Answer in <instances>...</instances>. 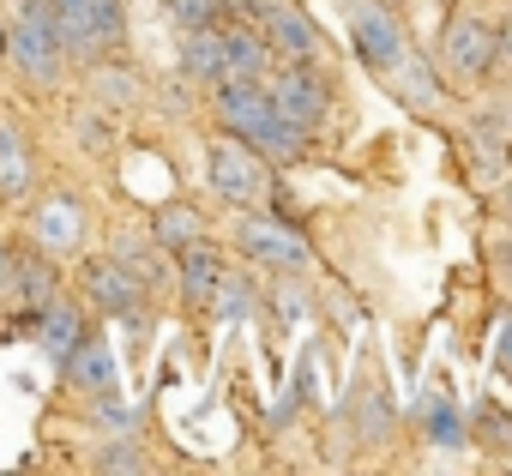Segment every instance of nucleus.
Segmentation results:
<instances>
[{"label": "nucleus", "mask_w": 512, "mask_h": 476, "mask_svg": "<svg viewBox=\"0 0 512 476\" xmlns=\"http://www.w3.org/2000/svg\"><path fill=\"white\" fill-rule=\"evenodd\" d=\"M0 61H7L25 85H37V91L61 85L67 43H61V25H55V13L43 7V0H19V13L0 25Z\"/></svg>", "instance_id": "f03ea898"}, {"label": "nucleus", "mask_w": 512, "mask_h": 476, "mask_svg": "<svg viewBox=\"0 0 512 476\" xmlns=\"http://www.w3.org/2000/svg\"><path fill=\"white\" fill-rule=\"evenodd\" d=\"M19 254H25V248H13V242H0V290H7V278H13V266H19Z\"/></svg>", "instance_id": "473e14b6"}, {"label": "nucleus", "mask_w": 512, "mask_h": 476, "mask_svg": "<svg viewBox=\"0 0 512 476\" xmlns=\"http://www.w3.org/2000/svg\"><path fill=\"white\" fill-rule=\"evenodd\" d=\"M151 242H157L163 254H181L187 242H205V217H199L193 205H163L157 223H151Z\"/></svg>", "instance_id": "4be33fe9"}, {"label": "nucleus", "mask_w": 512, "mask_h": 476, "mask_svg": "<svg viewBox=\"0 0 512 476\" xmlns=\"http://www.w3.org/2000/svg\"><path fill=\"white\" fill-rule=\"evenodd\" d=\"M440 79L458 91H488L494 85V19L488 13H458L440 31Z\"/></svg>", "instance_id": "20e7f679"}, {"label": "nucleus", "mask_w": 512, "mask_h": 476, "mask_svg": "<svg viewBox=\"0 0 512 476\" xmlns=\"http://www.w3.org/2000/svg\"><path fill=\"white\" fill-rule=\"evenodd\" d=\"M181 73H187L193 85H223V79H229L223 25H199V31H181Z\"/></svg>", "instance_id": "2eb2a0df"}, {"label": "nucleus", "mask_w": 512, "mask_h": 476, "mask_svg": "<svg viewBox=\"0 0 512 476\" xmlns=\"http://www.w3.org/2000/svg\"><path fill=\"white\" fill-rule=\"evenodd\" d=\"M55 25H61L67 61H97V55H109V49L127 37L121 0H61V7H55Z\"/></svg>", "instance_id": "1a4fd4ad"}, {"label": "nucleus", "mask_w": 512, "mask_h": 476, "mask_svg": "<svg viewBox=\"0 0 512 476\" xmlns=\"http://www.w3.org/2000/svg\"><path fill=\"white\" fill-rule=\"evenodd\" d=\"M61 368H67V380L79 386V392H109V386H121V368H115V350L97 338V332H85L67 356H61Z\"/></svg>", "instance_id": "4468645a"}, {"label": "nucleus", "mask_w": 512, "mask_h": 476, "mask_svg": "<svg viewBox=\"0 0 512 476\" xmlns=\"http://www.w3.org/2000/svg\"><path fill=\"white\" fill-rule=\"evenodd\" d=\"M85 302H91L97 314H109V320H145L151 284L133 278V272L109 254V260H91V266H85Z\"/></svg>", "instance_id": "9d476101"}, {"label": "nucleus", "mask_w": 512, "mask_h": 476, "mask_svg": "<svg viewBox=\"0 0 512 476\" xmlns=\"http://www.w3.org/2000/svg\"><path fill=\"white\" fill-rule=\"evenodd\" d=\"M422 434H428V440H434L440 452H464V446H470V428L458 422V410H452V404H446L440 392H434V398L422 404Z\"/></svg>", "instance_id": "5701e85b"}, {"label": "nucleus", "mask_w": 512, "mask_h": 476, "mask_svg": "<svg viewBox=\"0 0 512 476\" xmlns=\"http://www.w3.org/2000/svg\"><path fill=\"white\" fill-rule=\"evenodd\" d=\"M476 434H482L488 446H500V452H512V422H506V416H500V410H494L488 398H482V410H476Z\"/></svg>", "instance_id": "c85d7f7f"}, {"label": "nucleus", "mask_w": 512, "mask_h": 476, "mask_svg": "<svg viewBox=\"0 0 512 476\" xmlns=\"http://www.w3.org/2000/svg\"><path fill=\"white\" fill-rule=\"evenodd\" d=\"M223 55H229V79H253V85H260V79L278 67L272 43L253 31L241 13H229V19H223Z\"/></svg>", "instance_id": "ddd939ff"}, {"label": "nucleus", "mask_w": 512, "mask_h": 476, "mask_svg": "<svg viewBox=\"0 0 512 476\" xmlns=\"http://www.w3.org/2000/svg\"><path fill=\"white\" fill-rule=\"evenodd\" d=\"M494 79H512V13L494 19Z\"/></svg>", "instance_id": "c756f323"}, {"label": "nucleus", "mask_w": 512, "mask_h": 476, "mask_svg": "<svg viewBox=\"0 0 512 476\" xmlns=\"http://www.w3.org/2000/svg\"><path fill=\"white\" fill-rule=\"evenodd\" d=\"M91 470H127V476H139V470H151V458H145V446L133 440V434H115V440H103L97 452H91Z\"/></svg>", "instance_id": "b1692460"}, {"label": "nucleus", "mask_w": 512, "mask_h": 476, "mask_svg": "<svg viewBox=\"0 0 512 476\" xmlns=\"http://www.w3.org/2000/svg\"><path fill=\"white\" fill-rule=\"evenodd\" d=\"M488 260H494V284H500V290L512 296V235H500V242H494V254H488Z\"/></svg>", "instance_id": "7c9ffc66"}, {"label": "nucleus", "mask_w": 512, "mask_h": 476, "mask_svg": "<svg viewBox=\"0 0 512 476\" xmlns=\"http://www.w3.org/2000/svg\"><path fill=\"white\" fill-rule=\"evenodd\" d=\"M470 151H476V169L500 163L512 151V97H488L476 103V121H470Z\"/></svg>", "instance_id": "dca6fc26"}, {"label": "nucleus", "mask_w": 512, "mask_h": 476, "mask_svg": "<svg viewBox=\"0 0 512 476\" xmlns=\"http://www.w3.org/2000/svg\"><path fill=\"white\" fill-rule=\"evenodd\" d=\"M260 85H266V97H272L296 127H308V133H320L326 115H332V103H338L332 73H326L320 61H278Z\"/></svg>", "instance_id": "39448f33"}, {"label": "nucleus", "mask_w": 512, "mask_h": 476, "mask_svg": "<svg viewBox=\"0 0 512 476\" xmlns=\"http://www.w3.org/2000/svg\"><path fill=\"white\" fill-rule=\"evenodd\" d=\"M115 260H121L133 278H145V284H157V278H163V248H157V242H121V248H115Z\"/></svg>", "instance_id": "bb28decb"}, {"label": "nucleus", "mask_w": 512, "mask_h": 476, "mask_svg": "<svg viewBox=\"0 0 512 476\" xmlns=\"http://www.w3.org/2000/svg\"><path fill=\"white\" fill-rule=\"evenodd\" d=\"M494 362H500V374H512V320H506L500 338H494Z\"/></svg>", "instance_id": "2f4dec72"}, {"label": "nucleus", "mask_w": 512, "mask_h": 476, "mask_svg": "<svg viewBox=\"0 0 512 476\" xmlns=\"http://www.w3.org/2000/svg\"><path fill=\"white\" fill-rule=\"evenodd\" d=\"M31 332H37V344L61 362V356H67V350L91 332V326H85V314H79L73 302H61V296H55L49 308H37V314H31Z\"/></svg>", "instance_id": "aec40b11"}, {"label": "nucleus", "mask_w": 512, "mask_h": 476, "mask_svg": "<svg viewBox=\"0 0 512 476\" xmlns=\"http://www.w3.org/2000/svg\"><path fill=\"white\" fill-rule=\"evenodd\" d=\"M175 272H181V302H187V308H205L211 290H217V278H223V254L205 248V242H187V248L175 254Z\"/></svg>", "instance_id": "6ab92c4d"}, {"label": "nucleus", "mask_w": 512, "mask_h": 476, "mask_svg": "<svg viewBox=\"0 0 512 476\" xmlns=\"http://www.w3.org/2000/svg\"><path fill=\"white\" fill-rule=\"evenodd\" d=\"M235 248H241V260L247 266H260V272H296V278H308L314 272V248H308V235L302 229H290L284 217H272V211H247L241 223H235Z\"/></svg>", "instance_id": "7ed1b4c3"}, {"label": "nucleus", "mask_w": 512, "mask_h": 476, "mask_svg": "<svg viewBox=\"0 0 512 476\" xmlns=\"http://www.w3.org/2000/svg\"><path fill=\"white\" fill-rule=\"evenodd\" d=\"M31 181H37V157H31V145H25V127L0 115V193H7V199H25Z\"/></svg>", "instance_id": "a211bd4d"}, {"label": "nucleus", "mask_w": 512, "mask_h": 476, "mask_svg": "<svg viewBox=\"0 0 512 476\" xmlns=\"http://www.w3.org/2000/svg\"><path fill=\"white\" fill-rule=\"evenodd\" d=\"M410 115H422V121H434V115H446V79H440V67L428 61V55H416V43H410V55L380 79Z\"/></svg>", "instance_id": "9b49d317"}, {"label": "nucleus", "mask_w": 512, "mask_h": 476, "mask_svg": "<svg viewBox=\"0 0 512 476\" xmlns=\"http://www.w3.org/2000/svg\"><path fill=\"white\" fill-rule=\"evenodd\" d=\"M31 235H37V248H49V254H73L85 242V205L73 193H49L31 211Z\"/></svg>", "instance_id": "f8f14e48"}, {"label": "nucleus", "mask_w": 512, "mask_h": 476, "mask_svg": "<svg viewBox=\"0 0 512 476\" xmlns=\"http://www.w3.org/2000/svg\"><path fill=\"white\" fill-rule=\"evenodd\" d=\"M253 308H260V290H253V278H241V272H229V266H223V278H217V290H211L205 314H217L223 326H235V320H253Z\"/></svg>", "instance_id": "412c9836"}, {"label": "nucleus", "mask_w": 512, "mask_h": 476, "mask_svg": "<svg viewBox=\"0 0 512 476\" xmlns=\"http://www.w3.org/2000/svg\"><path fill=\"white\" fill-rule=\"evenodd\" d=\"M0 25H7V19H0Z\"/></svg>", "instance_id": "c9c22d12"}, {"label": "nucleus", "mask_w": 512, "mask_h": 476, "mask_svg": "<svg viewBox=\"0 0 512 476\" xmlns=\"http://www.w3.org/2000/svg\"><path fill=\"white\" fill-rule=\"evenodd\" d=\"M272 320L278 326H302L308 320V284L296 272H278V284H272Z\"/></svg>", "instance_id": "393cba45"}, {"label": "nucleus", "mask_w": 512, "mask_h": 476, "mask_svg": "<svg viewBox=\"0 0 512 476\" xmlns=\"http://www.w3.org/2000/svg\"><path fill=\"white\" fill-rule=\"evenodd\" d=\"M163 7H169V19L181 25V31H199V25H223L235 7H229V0H163Z\"/></svg>", "instance_id": "a878e982"}, {"label": "nucleus", "mask_w": 512, "mask_h": 476, "mask_svg": "<svg viewBox=\"0 0 512 476\" xmlns=\"http://www.w3.org/2000/svg\"><path fill=\"white\" fill-rule=\"evenodd\" d=\"M235 13L272 43L278 61H320V55H326L320 25L296 7V0H235Z\"/></svg>", "instance_id": "423d86ee"}, {"label": "nucleus", "mask_w": 512, "mask_h": 476, "mask_svg": "<svg viewBox=\"0 0 512 476\" xmlns=\"http://www.w3.org/2000/svg\"><path fill=\"white\" fill-rule=\"evenodd\" d=\"M344 19H350V43L374 79H386L410 55V31H404L398 7H386V0H344Z\"/></svg>", "instance_id": "0eeeda50"}, {"label": "nucleus", "mask_w": 512, "mask_h": 476, "mask_svg": "<svg viewBox=\"0 0 512 476\" xmlns=\"http://www.w3.org/2000/svg\"><path fill=\"white\" fill-rule=\"evenodd\" d=\"M0 296L19 302V308H49V302L61 296V272H55V260L19 254V266H13V278H7V290H0Z\"/></svg>", "instance_id": "f3484780"}, {"label": "nucleus", "mask_w": 512, "mask_h": 476, "mask_svg": "<svg viewBox=\"0 0 512 476\" xmlns=\"http://www.w3.org/2000/svg\"><path fill=\"white\" fill-rule=\"evenodd\" d=\"M91 398H97V404H91V416H97V422H103L109 434H127V428L139 422V410H133V404H127V398H121L115 386H109V392H91Z\"/></svg>", "instance_id": "cd10ccee"}, {"label": "nucleus", "mask_w": 512, "mask_h": 476, "mask_svg": "<svg viewBox=\"0 0 512 476\" xmlns=\"http://www.w3.org/2000/svg\"><path fill=\"white\" fill-rule=\"evenodd\" d=\"M494 211H500V223L512 229V181H500V193H494Z\"/></svg>", "instance_id": "72a5a7b5"}, {"label": "nucleus", "mask_w": 512, "mask_h": 476, "mask_svg": "<svg viewBox=\"0 0 512 476\" xmlns=\"http://www.w3.org/2000/svg\"><path fill=\"white\" fill-rule=\"evenodd\" d=\"M211 97H217L223 133H235L241 145H253L266 163H302V157L314 151V133L296 127V121L266 97V85H253V79H223V85H211Z\"/></svg>", "instance_id": "f257e3e1"}, {"label": "nucleus", "mask_w": 512, "mask_h": 476, "mask_svg": "<svg viewBox=\"0 0 512 476\" xmlns=\"http://www.w3.org/2000/svg\"><path fill=\"white\" fill-rule=\"evenodd\" d=\"M205 181H211V193L223 199V205H260L266 199V187H272V175H266V157L253 151V145H241L235 133H217L211 139V151H205Z\"/></svg>", "instance_id": "6e6552de"}, {"label": "nucleus", "mask_w": 512, "mask_h": 476, "mask_svg": "<svg viewBox=\"0 0 512 476\" xmlns=\"http://www.w3.org/2000/svg\"><path fill=\"white\" fill-rule=\"evenodd\" d=\"M386 7H404V0H386Z\"/></svg>", "instance_id": "f704fd0d"}]
</instances>
